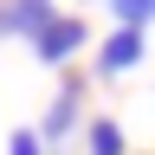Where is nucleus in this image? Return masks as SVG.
<instances>
[{"label": "nucleus", "instance_id": "obj_4", "mask_svg": "<svg viewBox=\"0 0 155 155\" xmlns=\"http://www.w3.org/2000/svg\"><path fill=\"white\" fill-rule=\"evenodd\" d=\"M52 26V0H7L0 7V32H45Z\"/></svg>", "mask_w": 155, "mask_h": 155}, {"label": "nucleus", "instance_id": "obj_6", "mask_svg": "<svg viewBox=\"0 0 155 155\" xmlns=\"http://www.w3.org/2000/svg\"><path fill=\"white\" fill-rule=\"evenodd\" d=\"M110 13H116V26H136V32H142L155 19V0H110Z\"/></svg>", "mask_w": 155, "mask_h": 155}, {"label": "nucleus", "instance_id": "obj_7", "mask_svg": "<svg viewBox=\"0 0 155 155\" xmlns=\"http://www.w3.org/2000/svg\"><path fill=\"white\" fill-rule=\"evenodd\" d=\"M7 155H45V136L39 129H13L7 136Z\"/></svg>", "mask_w": 155, "mask_h": 155}, {"label": "nucleus", "instance_id": "obj_5", "mask_svg": "<svg viewBox=\"0 0 155 155\" xmlns=\"http://www.w3.org/2000/svg\"><path fill=\"white\" fill-rule=\"evenodd\" d=\"M84 149H91V155H129V136H123V123L97 116V123L84 129Z\"/></svg>", "mask_w": 155, "mask_h": 155}, {"label": "nucleus", "instance_id": "obj_3", "mask_svg": "<svg viewBox=\"0 0 155 155\" xmlns=\"http://www.w3.org/2000/svg\"><path fill=\"white\" fill-rule=\"evenodd\" d=\"M142 45H149V39L136 32V26H116V32L104 39V52H97V71H104V78H123V71H136V65H142Z\"/></svg>", "mask_w": 155, "mask_h": 155}, {"label": "nucleus", "instance_id": "obj_1", "mask_svg": "<svg viewBox=\"0 0 155 155\" xmlns=\"http://www.w3.org/2000/svg\"><path fill=\"white\" fill-rule=\"evenodd\" d=\"M78 45H91V32H84V19H78V13H52V26L32 32V52L45 58V65H71Z\"/></svg>", "mask_w": 155, "mask_h": 155}, {"label": "nucleus", "instance_id": "obj_2", "mask_svg": "<svg viewBox=\"0 0 155 155\" xmlns=\"http://www.w3.org/2000/svg\"><path fill=\"white\" fill-rule=\"evenodd\" d=\"M78 116H84V84L71 78V84H58V97H52L39 136H45V142H71V136H78Z\"/></svg>", "mask_w": 155, "mask_h": 155}]
</instances>
